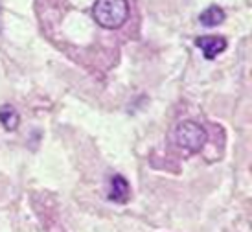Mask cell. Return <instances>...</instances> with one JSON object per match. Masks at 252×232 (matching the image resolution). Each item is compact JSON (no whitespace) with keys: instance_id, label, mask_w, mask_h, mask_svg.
Returning a JSON list of instances; mask_svg holds the SVG:
<instances>
[{"instance_id":"6","label":"cell","mask_w":252,"mask_h":232,"mask_svg":"<svg viewBox=\"0 0 252 232\" xmlns=\"http://www.w3.org/2000/svg\"><path fill=\"white\" fill-rule=\"evenodd\" d=\"M0 124L6 131H15L21 124V116L11 105H2L0 107Z\"/></svg>"},{"instance_id":"4","label":"cell","mask_w":252,"mask_h":232,"mask_svg":"<svg viewBox=\"0 0 252 232\" xmlns=\"http://www.w3.org/2000/svg\"><path fill=\"white\" fill-rule=\"evenodd\" d=\"M129 194H131V188H129V183L126 181V177H122V175L112 177L111 190H109V199L114 201V203H127Z\"/></svg>"},{"instance_id":"3","label":"cell","mask_w":252,"mask_h":232,"mask_svg":"<svg viewBox=\"0 0 252 232\" xmlns=\"http://www.w3.org/2000/svg\"><path fill=\"white\" fill-rule=\"evenodd\" d=\"M195 46L201 48L203 56L206 59H216L219 54H223L224 48H226V39L219 35H204V37H197L195 39Z\"/></svg>"},{"instance_id":"1","label":"cell","mask_w":252,"mask_h":232,"mask_svg":"<svg viewBox=\"0 0 252 232\" xmlns=\"http://www.w3.org/2000/svg\"><path fill=\"white\" fill-rule=\"evenodd\" d=\"M94 21L105 30H118L129 19L127 0H96L92 7Z\"/></svg>"},{"instance_id":"2","label":"cell","mask_w":252,"mask_h":232,"mask_svg":"<svg viewBox=\"0 0 252 232\" xmlns=\"http://www.w3.org/2000/svg\"><path fill=\"white\" fill-rule=\"evenodd\" d=\"M206 138H208V134L204 131V127L199 126L197 122H191V120L181 122L175 129L177 144H179L182 149L191 151V153L201 151V149L204 148V144H206Z\"/></svg>"},{"instance_id":"5","label":"cell","mask_w":252,"mask_h":232,"mask_svg":"<svg viewBox=\"0 0 252 232\" xmlns=\"http://www.w3.org/2000/svg\"><path fill=\"white\" fill-rule=\"evenodd\" d=\"M223 21H224V11L219 6H208L203 13L199 15V22L203 26H208V28L219 26Z\"/></svg>"}]
</instances>
